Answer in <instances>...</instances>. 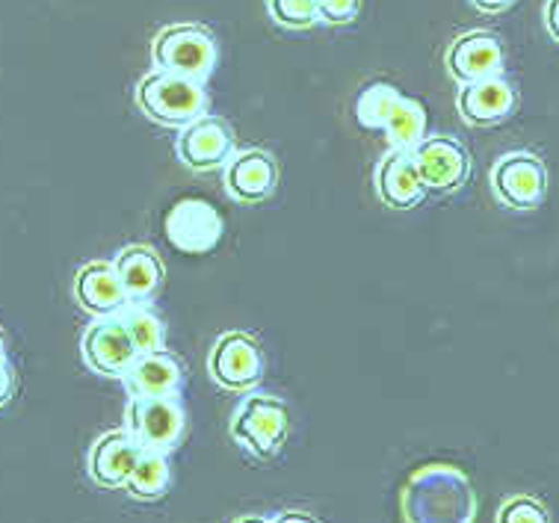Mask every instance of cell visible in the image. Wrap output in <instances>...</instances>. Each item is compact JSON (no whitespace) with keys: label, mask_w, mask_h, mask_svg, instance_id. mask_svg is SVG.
Wrapping results in <instances>:
<instances>
[{"label":"cell","mask_w":559,"mask_h":523,"mask_svg":"<svg viewBox=\"0 0 559 523\" xmlns=\"http://www.w3.org/2000/svg\"><path fill=\"white\" fill-rule=\"evenodd\" d=\"M400 512L406 523H474L477 494L453 464H427L403 485Z\"/></svg>","instance_id":"6da1fadb"},{"label":"cell","mask_w":559,"mask_h":523,"mask_svg":"<svg viewBox=\"0 0 559 523\" xmlns=\"http://www.w3.org/2000/svg\"><path fill=\"white\" fill-rule=\"evenodd\" d=\"M356 121L365 131H382L397 152H412L427 140V107L385 81L367 83L356 98Z\"/></svg>","instance_id":"7a4b0ae2"},{"label":"cell","mask_w":559,"mask_h":523,"mask_svg":"<svg viewBox=\"0 0 559 523\" xmlns=\"http://www.w3.org/2000/svg\"><path fill=\"white\" fill-rule=\"evenodd\" d=\"M207 90L204 83L190 81V78H178L169 71H157L145 74L140 86H136V107L145 112V119L163 128H187L190 121L207 116Z\"/></svg>","instance_id":"3957f363"},{"label":"cell","mask_w":559,"mask_h":523,"mask_svg":"<svg viewBox=\"0 0 559 523\" xmlns=\"http://www.w3.org/2000/svg\"><path fill=\"white\" fill-rule=\"evenodd\" d=\"M152 60L157 71L204 83L214 74L219 51L214 36L199 24H169L154 36Z\"/></svg>","instance_id":"277c9868"},{"label":"cell","mask_w":559,"mask_h":523,"mask_svg":"<svg viewBox=\"0 0 559 523\" xmlns=\"http://www.w3.org/2000/svg\"><path fill=\"white\" fill-rule=\"evenodd\" d=\"M287 432L290 417L285 403L266 393H249L231 417V438L261 462H270L282 453Z\"/></svg>","instance_id":"5b68a950"},{"label":"cell","mask_w":559,"mask_h":523,"mask_svg":"<svg viewBox=\"0 0 559 523\" xmlns=\"http://www.w3.org/2000/svg\"><path fill=\"white\" fill-rule=\"evenodd\" d=\"M488 181L495 199L512 211H536L548 195V169L533 152L503 154Z\"/></svg>","instance_id":"8992f818"},{"label":"cell","mask_w":559,"mask_h":523,"mask_svg":"<svg viewBox=\"0 0 559 523\" xmlns=\"http://www.w3.org/2000/svg\"><path fill=\"white\" fill-rule=\"evenodd\" d=\"M128 432L143 450L169 453L183 441L187 414L178 396H143L128 405Z\"/></svg>","instance_id":"52a82bcc"},{"label":"cell","mask_w":559,"mask_h":523,"mask_svg":"<svg viewBox=\"0 0 559 523\" xmlns=\"http://www.w3.org/2000/svg\"><path fill=\"white\" fill-rule=\"evenodd\" d=\"M207 372L223 391H252L264 379L261 343L246 332H225L207 355Z\"/></svg>","instance_id":"ba28073f"},{"label":"cell","mask_w":559,"mask_h":523,"mask_svg":"<svg viewBox=\"0 0 559 523\" xmlns=\"http://www.w3.org/2000/svg\"><path fill=\"white\" fill-rule=\"evenodd\" d=\"M417 178L427 192L450 195L462 190L471 178V154L453 136H427L412 148Z\"/></svg>","instance_id":"9c48e42d"},{"label":"cell","mask_w":559,"mask_h":523,"mask_svg":"<svg viewBox=\"0 0 559 523\" xmlns=\"http://www.w3.org/2000/svg\"><path fill=\"white\" fill-rule=\"evenodd\" d=\"M175 152L187 169L199 171V175L223 169L237 152L235 128L219 116H202L178 131Z\"/></svg>","instance_id":"30bf717a"},{"label":"cell","mask_w":559,"mask_h":523,"mask_svg":"<svg viewBox=\"0 0 559 523\" xmlns=\"http://www.w3.org/2000/svg\"><path fill=\"white\" fill-rule=\"evenodd\" d=\"M166 237L178 252H214L223 240V216L204 199H181L166 213Z\"/></svg>","instance_id":"8fae6325"},{"label":"cell","mask_w":559,"mask_h":523,"mask_svg":"<svg viewBox=\"0 0 559 523\" xmlns=\"http://www.w3.org/2000/svg\"><path fill=\"white\" fill-rule=\"evenodd\" d=\"M448 74L456 83H474L483 78L503 74L507 66V48L491 31H468L450 41L444 54Z\"/></svg>","instance_id":"7c38bea8"},{"label":"cell","mask_w":559,"mask_h":523,"mask_svg":"<svg viewBox=\"0 0 559 523\" xmlns=\"http://www.w3.org/2000/svg\"><path fill=\"white\" fill-rule=\"evenodd\" d=\"M519 107V92L507 74L462 83L456 95V110L471 128H498Z\"/></svg>","instance_id":"4fadbf2b"},{"label":"cell","mask_w":559,"mask_h":523,"mask_svg":"<svg viewBox=\"0 0 559 523\" xmlns=\"http://www.w3.org/2000/svg\"><path fill=\"white\" fill-rule=\"evenodd\" d=\"M83 361L98 376H124V370L136 361L131 337L124 332L119 313L112 317H95L81 341Z\"/></svg>","instance_id":"5bb4252c"},{"label":"cell","mask_w":559,"mask_h":523,"mask_svg":"<svg viewBox=\"0 0 559 523\" xmlns=\"http://www.w3.org/2000/svg\"><path fill=\"white\" fill-rule=\"evenodd\" d=\"M223 183L235 202L261 204L278 187V163L264 148H243L223 166Z\"/></svg>","instance_id":"9a60e30c"},{"label":"cell","mask_w":559,"mask_h":523,"mask_svg":"<svg viewBox=\"0 0 559 523\" xmlns=\"http://www.w3.org/2000/svg\"><path fill=\"white\" fill-rule=\"evenodd\" d=\"M140 459H143V447L133 441L128 429H116V432H104L92 443L86 471L98 488H124Z\"/></svg>","instance_id":"2e32d148"},{"label":"cell","mask_w":559,"mask_h":523,"mask_svg":"<svg viewBox=\"0 0 559 523\" xmlns=\"http://www.w3.org/2000/svg\"><path fill=\"white\" fill-rule=\"evenodd\" d=\"M373 187H377L382 204L394 207V211H412L427 199V190L417 178L412 152H397V148H391L379 161L377 171H373Z\"/></svg>","instance_id":"e0dca14e"},{"label":"cell","mask_w":559,"mask_h":523,"mask_svg":"<svg viewBox=\"0 0 559 523\" xmlns=\"http://www.w3.org/2000/svg\"><path fill=\"white\" fill-rule=\"evenodd\" d=\"M124 388L131 393V400H143V396H178L183 388L181 361L173 353H148L136 355V361L124 370Z\"/></svg>","instance_id":"ac0fdd59"},{"label":"cell","mask_w":559,"mask_h":523,"mask_svg":"<svg viewBox=\"0 0 559 523\" xmlns=\"http://www.w3.org/2000/svg\"><path fill=\"white\" fill-rule=\"evenodd\" d=\"M74 299L92 317H112L124 308V290L116 266L107 261H92L74 275Z\"/></svg>","instance_id":"d6986e66"},{"label":"cell","mask_w":559,"mask_h":523,"mask_svg":"<svg viewBox=\"0 0 559 523\" xmlns=\"http://www.w3.org/2000/svg\"><path fill=\"white\" fill-rule=\"evenodd\" d=\"M112 266H116L128 302H148L163 287V261L152 246H143V242L124 246Z\"/></svg>","instance_id":"ffe728a7"},{"label":"cell","mask_w":559,"mask_h":523,"mask_svg":"<svg viewBox=\"0 0 559 523\" xmlns=\"http://www.w3.org/2000/svg\"><path fill=\"white\" fill-rule=\"evenodd\" d=\"M119 320H122L136 355L166 349V322L160 320V313L154 311L148 302H124V308L119 311Z\"/></svg>","instance_id":"44dd1931"},{"label":"cell","mask_w":559,"mask_h":523,"mask_svg":"<svg viewBox=\"0 0 559 523\" xmlns=\"http://www.w3.org/2000/svg\"><path fill=\"white\" fill-rule=\"evenodd\" d=\"M173 485V467H169V459L166 453H152V450H143V459L133 467L131 479L124 483L128 494L136 497V500H160L163 494L169 491Z\"/></svg>","instance_id":"7402d4cb"},{"label":"cell","mask_w":559,"mask_h":523,"mask_svg":"<svg viewBox=\"0 0 559 523\" xmlns=\"http://www.w3.org/2000/svg\"><path fill=\"white\" fill-rule=\"evenodd\" d=\"M270 19L285 31H311L317 21V0H266Z\"/></svg>","instance_id":"603a6c76"},{"label":"cell","mask_w":559,"mask_h":523,"mask_svg":"<svg viewBox=\"0 0 559 523\" xmlns=\"http://www.w3.org/2000/svg\"><path fill=\"white\" fill-rule=\"evenodd\" d=\"M498 523H550V514L545 503L536 497H509L507 503L500 506Z\"/></svg>","instance_id":"cb8c5ba5"},{"label":"cell","mask_w":559,"mask_h":523,"mask_svg":"<svg viewBox=\"0 0 559 523\" xmlns=\"http://www.w3.org/2000/svg\"><path fill=\"white\" fill-rule=\"evenodd\" d=\"M361 12V0H317V19L332 27L353 24Z\"/></svg>","instance_id":"d4e9b609"},{"label":"cell","mask_w":559,"mask_h":523,"mask_svg":"<svg viewBox=\"0 0 559 523\" xmlns=\"http://www.w3.org/2000/svg\"><path fill=\"white\" fill-rule=\"evenodd\" d=\"M15 370H12L10 358H0V412L12 403V396H15Z\"/></svg>","instance_id":"484cf974"},{"label":"cell","mask_w":559,"mask_h":523,"mask_svg":"<svg viewBox=\"0 0 559 523\" xmlns=\"http://www.w3.org/2000/svg\"><path fill=\"white\" fill-rule=\"evenodd\" d=\"M545 31L550 39L559 41V0H545Z\"/></svg>","instance_id":"4316f807"},{"label":"cell","mask_w":559,"mask_h":523,"mask_svg":"<svg viewBox=\"0 0 559 523\" xmlns=\"http://www.w3.org/2000/svg\"><path fill=\"white\" fill-rule=\"evenodd\" d=\"M471 7L479 12H486V15H500V12L512 10L515 0H471Z\"/></svg>","instance_id":"83f0119b"},{"label":"cell","mask_w":559,"mask_h":523,"mask_svg":"<svg viewBox=\"0 0 559 523\" xmlns=\"http://www.w3.org/2000/svg\"><path fill=\"white\" fill-rule=\"evenodd\" d=\"M273 523H320V521L306 512H285V514H278Z\"/></svg>","instance_id":"f1b7e54d"},{"label":"cell","mask_w":559,"mask_h":523,"mask_svg":"<svg viewBox=\"0 0 559 523\" xmlns=\"http://www.w3.org/2000/svg\"><path fill=\"white\" fill-rule=\"evenodd\" d=\"M0 358H7V334L0 329Z\"/></svg>","instance_id":"f546056e"},{"label":"cell","mask_w":559,"mask_h":523,"mask_svg":"<svg viewBox=\"0 0 559 523\" xmlns=\"http://www.w3.org/2000/svg\"><path fill=\"white\" fill-rule=\"evenodd\" d=\"M235 523H273V521H266V518H240V521Z\"/></svg>","instance_id":"4dcf8cb0"}]
</instances>
